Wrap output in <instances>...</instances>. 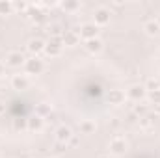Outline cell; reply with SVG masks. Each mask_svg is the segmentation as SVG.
Segmentation results:
<instances>
[{
    "label": "cell",
    "instance_id": "cell-11",
    "mask_svg": "<svg viewBox=\"0 0 160 158\" xmlns=\"http://www.w3.org/2000/svg\"><path fill=\"white\" fill-rule=\"evenodd\" d=\"M78 41H80V34L73 32V30L62 34V43L67 45V47H75V45H78Z\"/></svg>",
    "mask_w": 160,
    "mask_h": 158
},
{
    "label": "cell",
    "instance_id": "cell-14",
    "mask_svg": "<svg viewBox=\"0 0 160 158\" xmlns=\"http://www.w3.org/2000/svg\"><path fill=\"white\" fill-rule=\"evenodd\" d=\"M143 30H145V34H149V36H158L160 34V24L157 21H149V22H145Z\"/></svg>",
    "mask_w": 160,
    "mask_h": 158
},
{
    "label": "cell",
    "instance_id": "cell-26",
    "mask_svg": "<svg viewBox=\"0 0 160 158\" xmlns=\"http://www.w3.org/2000/svg\"><path fill=\"white\" fill-rule=\"evenodd\" d=\"M13 7H15V9H24L26 6H24L22 2H17V4H13Z\"/></svg>",
    "mask_w": 160,
    "mask_h": 158
},
{
    "label": "cell",
    "instance_id": "cell-19",
    "mask_svg": "<svg viewBox=\"0 0 160 158\" xmlns=\"http://www.w3.org/2000/svg\"><path fill=\"white\" fill-rule=\"evenodd\" d=\"M145 89H147V93H149V91H158L160 89V80L158 78H149L147 84H145Z\"/></svg>",
    "mask_w": 160,
    "mask_h": 158
},
{
    "label": "cell",
    "instance_id": "cell-3",
    "mask_svg": "<svg viewBox=\"0 0 160 158\" xmlns=\"http://www.w3.org/2000/svg\"><path fill=\"white\" fill-rule=\"evenodd\" d=\"M127 151V140L123 136H114L110 140V153L112 155H123Z\"/></svg>",
    "mask_w": 160,
    "mask_h": 158
},
{
    "label": "cell",
    "instance_id": "cell-20",
    "mask_svg": "<svg viewBox=\"0 0 160 158\" xmlns=\"http://www.w3.org/2000/svg\"><path fill=\"white\" fill-rule=\"evenodd\" d=\"M62 7L65 9V11H77L80 7L78 2H62Z\"/></svg>",
    "mask_w": 160,
    "mask_h": 158
},
{
    "label": "cell",
    "instance_id": "cell-17",
    "mask_svg": "<svg viewBox=\"0 0 160 158\" xmlns=\"http://www.w3.org/2000/svg\"><path fill=\"white\" fill-rule=\"evenodd\" d=\"M138 125H140L142 130H149V128L155 125V119L151 117V116H143V117L138 119Z\"/></svg>",
    "mask_w": 160,
    "mask_h": 158
},
{
    "label": "cell",
    "instance_id": "cell-6",
    "mask_svg": "<svg viewBox=\"0 0 160 158\" xmlns=\"http://www.w3.org/2000/svg\"><path fill=\"white\" fill-rule=\"evenodd\" d=\"M73 136H75L73 130H71L69 126H65V125H62V126L56 128V140H58V143H62V145L69 143V140H71Z\"/></svg>",
    "mask_w": 160,
    "mask_h": 158
},
{
    "label": "cell",
    "instance_id": "cell-24",
    "mask_svg": "<svg viewBox=\"0 0 160 158\" xmlns=\"http://www.w3.org/2000/svg\"><path fill=\"white\" fill-rule=\"evenodd\" d=\"M78 143H80L78 136H73V138H71V140H69V145H71V147H77V145H78Z\"/></svg>",
    "mask_w": 160,
    "mask_h": 158
},
{
    "label": "cell",
    "instance_id": "cell-1",
    "mask_svg": "<svg viewBox=\"0 0 160 158\" xmlns=\"http://www.w3.org/2000/svg\"><path fill=\"white\" fill-rule=\"evenodd\" d=\"M43 69H45L43 62H41L39 58H36V56L24 62V71H26V75H39V73H43Z\"/></svg>",
    "mask_w": 160,
    "mask_h": 158
},
{
    "label": "cell",
    "instance_id": "cell-25",
    "mask_svg": "<svg viewBox=\"0 0 160 158\" xmlns=\"http://www.w3.org/2000/svg\"><path fill=\"white\" fill-rule=\"evenodd\" d=\"M151 104H153L155 114H160V101H155V102H151Z\"/></svg>",
    "mask_w": 160,
    "mask_h": 158
},
{
    "label": "cell",
    "instance_id": "cell-31",
    "mask_svg": "<svg viewBox=\"0 0 160 158\" xmlns=\"http://www.w3.org/2000/svg\"><path fill=\"white\" fill-rule=\"evenodd\" d=\"M0 156H2V153H0Z\"/></svg>",
    "mask_w": 160,
    "mask_h": 158
},
{
    "label": "cell",
    "instance_id": "cell-12",
    "mask_svg": "<svg viewBox=\"0 0 160 158\" xmlns=\"http://www.w3.org/2000/svg\"><path fill=\"white\" fill-rule=\"evenodd\" d=\"M45 45H47V43H45L43 39H39V37L30 39V41H28V50L36 56V54H39V52H43V50H45Z\"/></svg>",
    "mask_w": 160,
    "mask_h": 158
},
{
    "label": "cell",
    "instance_id": "cell-16",
    "mask_svg": "<svg viewBox=\"0 0 160 158\" xmlns=\"http://www.w3.org/2000/svg\"><path fill=\"white\" fill-rule=\"evenodd\" d=\"M43 117H39V116H34V117L28 119V128L30 130H41L43 128Z\"/></svg>",
    "mask_w": 160,
    "mask_h": 158
},
{
    "label": "cell",
    "instance_id": "cell-21",
    "mask_svg": "<svg viewBox=\"0 0 160 158\" xmlns=\"http://www.w3.org/2000/svg\"><path fill=\"white\" fill-rule=\"evenodd\" d=\"M11 9H13V4L0 2V15H8V13H11Z\"/></svg>",
    "mask_w": 160,
    "mask_h": 158
},
{
    "label": "cell",
    "instance_id": "cell-5",
    "mask_svg": "<svg viewBox=\"0 0 160 158\" xmlns=\"http://www.w3.org/2000/svg\"><path fill=\"white\" fill-rule=\"evenodd\" d=\"M97 36H99V26H97V24H93V22L82 24V28H80V37H84L86 41H89V39H95Z\"/></svg>",
    "mask_w": 160,
    "mask_h": 158
},
{
    "label": "cell",
    "instance_id": "cell-23",
    "mask_svg": "<svg viewBox=\"0 0 160 158\" xmlns=\"http://www.w3.org/2000/svg\"><path fill=\"white\" fill-rule=\"evenodd\" d=\"M149 99H151V102L160 101V89H158V91H149Z\"/></svg>",
    "mask_w": 160,
    "mask_h": 158
},
{
    "label": "cell",
    "instance_id": "cell-8",
    "mask_svg": "<svg viewBox=\"0 0 160 158\" xmlns=\"http://www.w3.org/2000/svg\"><path fill=\"white\" fill-rule=\"evenodd\" d=\"M24 56H22V52H9L8 54V58H6V63L9 65V67H24Z\"/></svg>",
    "mask_w": 160,
    "mask_h": 158
},
{
    "label": "cell",
    "instance_id": "cell-18",
    "mask_svg": "<svg viewBox=\"0 0 160 158\" xmlns=\"http://www.w3.org/2000/svg\"><path fill=\"white\" fill-rule=\"evenodd\" d=\"M147 104L145 102H138V104H134V114L138 116V117H143V116H147Z\"/></svg>",
    "mask_w": 160,
    "mask_h": 158
},
{
    "label": "cell",
    "instance_id": "cell-7",
    "mask_svg": "<svg viewBox=\"0 0 160 158\" xmlns=\"http://www.w3.org/2000/svg\"><path fill=\"white\" fill-rule=\"evenodd\" d=\"M145 95H147L145 86H130V87H128V91H127V97H128V99H132V101H136V102H140Z\"/></svg>",
    "mask_w": 160,
    "mask_h": 158
},
{
    "label": "cell",
    "instance_id": "cell-28",
    "mask_svg": "<svg viewBox=\"0 0 160 158\" xmlns=\"http://www.w3.org/2000/svg\"><path fill=\"white\" fill-rule=\"evenodd\" d=\"M2 114H4V104L0 102V116H2Z\"/></svg>",
    "mask_w": 160,
    "mask_h": 158
},
{
    "label": "cell",
    "instance_id": "cell-10",
    "mask_svg": "<svg viewBox=\"0 0 160 158\" xmlns=\"http://www.w3.org/2000/svg\"><path fill=\"white\" fill-rule=\"evenodd\" d=\"M125 99H127V95H125V91H121V89H110V93H108V101H110V104L121 106V104L125 102Z\"/></svg>",
    "mask_w": 160,
    "mask_h": 158
},
{
    "label": "cell",
    "instance_id": "cell-15",
    "mask_svg": "<svg viewBox=\"0 0 160 158\" xmlns=\"http://www.w3.org/2000/svg\"><path fill=\"white\" fill-rule=\"evenodd\" d=\"M95 128H97L95 121L86 119V121H82V123H80V132H82V134H93V132H95Z\"/></svg>",
    "mask_w": 160,
    "mask_h": 158
},
{
    "label": "cell",
    "instance_id": "cell-29",
    "mask_svg": "<svg viewBox=\"0 0 160 158\" xmlns=\"http://www.w3.org/2000/svg\"><path fill=\"white\" fill-rule=\"evenodd\" d=\"M99 158H110V156H106V155H102V156H99Z\"/></svg>",
    "mask_w": 160,
    "mask_h": 158
},
{
    "label": "cell",
    "instance_id": "cell-4",
    "mask_svg": "<svg viewBox=\"0 0 160 158\" xmlns=\"http://www.w3.org/2000/svg\"><path fill=\"white\" fill-rule=\"evenodd\" d=\"M62 47H63L62 37H50V41L45 45V52L48 56H60L62 54Z\"/></svg>",
    "mask_w": 160,
    "mask_h": 158
},
{
    "label": "cell",
    "instance_id": "cell-9",
    "mask_svg": "<svg viewBox=\"0 0 160 158\" xmlns=\"http://www.w3.org/2000/svg\"><path fill=\"white\" fill-rule=\"evenodd\" d=\"M30 86V80L26 75H13L11 77V87L13 89H17V91H22V89H26Z\"/></svg>",
    "mask_w": 160,
    "mask_h": 158
},
{
    "label": "cell",
    "instance_id": "cell-32",
    "mask_svg": "<svg viewBox=\"0 0 160 158\" xmlns=\"http://www.w3.org/2000/svg\"><path fill=\"white\" fill-rule=\"evenodd\" d=\"M50 158H54V156H50Z\"/></svg>",
    "mask_w": 160,
    "mask_h": 158
},
{
    "label": "cell",
    "instance_id": "cell-13",
    "mask_svg": "<svg viewBox=\"0 0 160 158\" xmlns=\"http://www.w3.org/2000/svg\"><path fill=\"white\" fill-rule=\"evenodd\" d=\"M86 50L88 52H91V54H99L101 50H102V41L99 39V37H95V39H89V41H86Z\"/></svg>",
    "mask_w": 160,
    "mask_h": 158
},
{
    "label": "cell",
    "instance_id": "cell-27",
    "mask_svg": "<svg viewBox=\"0 0 160 158\" xmlns=\"http://www.w3.org/2000/svg\"><path fill=\"white\" fill-rule=\"evenodd\" d=\"M4 73H6V69H4V65H2V63H0V77H2V75H4Z\"/></svg>",
    "mask_w": 160,
    "mask_h": 158
},
{
    "label": "cell",
    "instance_id": "cell-2",
    "mask_svg": "<svg viewBox=\"0 0 160 158\" xmlns=\"http://www.w3.org/2000/svg\"><path fill=\"white\" fill-rule=\"evenodd\" d=\"M110 9L108 7H97L95 9V13H93V24H97V26H104V24H108L110 22Z\"/></svg>",
    "mask_w": 160,
    "mask_h": 158
},
{
    "label": "cell",
    "instance_id": "cell-22",
    "mask_svg": "<svg viewBox=\"0 0 160 158\" xmlns=\"http://www.w3.org/2000/svg\"><path fill=\"white\" fill-rule=\"evenodd\" d=\"M48 114H50V108H48L47 104H39V106H38V114H36V116H39V117L45 119Z\"/></svg>",
    "mask_w": 160,
    "mask_h": 158
},
{
    "label": "cell",
    "instance_id": "cell-30",
    "mask_svg": "<svg viewBox=\"0 0 160 158\" xmlns=\"http://www.w3.org/2000/svg\"><path fill=\"white\" fill-rule=\"evenodd\" d=\"M157 22H158V24H160V17H158V19H157Z\"/></svg>",
    "mask_w": 160,
    "mask_h": 158
}]
</instances>
